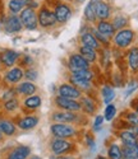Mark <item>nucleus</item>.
<instances>
[{
    "label": "nucleus",
    "mask_w": 138,
    "mask_h": 159,
    "mask_svg": "<svg viewBox=\"0 0 138 159\" xmlns=\"http://www.w3.org/2000/svg\"><path fill=\"white\" fill-rule=\"evenodd\" d=\"M45 3H47L51 7L59 25H64L72 19L74 14L73 4H71L69 2H60V0H49V2Z\"/></svg>",
    "instance_id": "1"
},
{
    "label": "nucleus",
    "mask_w": 138,
    "mask_h": 159,
    "mask_svg": "<svg viewBox=\"0 0 138 159\" xmlns=\"http://www.w3.org/2000/svg\"><path fill=\"white\" fill-rule=\"evenodd\" d=\"M37 20H38V28L45 31L54 30L59 25L51 7L47 3H42L41 7L37 9Z\"/></svg>",
    "instance_id": "2"
},
{
    "label": "nucleus",
    "mask_w": 138,
    "mask_h": 159,
    "mask_svg": "<svg viewBox=\"0 0 138 159\" xmlns=\"http://www.w3.org/2000/svg\"><path fill=\"white\" fill-rule=\"evenodd\" d=\"M86 118L87 116H85L82 112H71V111H63V110H57V108L50 115L51 122H60V124L81 125L86 121Z\"/></svg>",
    "instance_id": "3"
},
{
    "label": "nucleus",
    "mask_w": 138,
    "mask_h": 159,
    "mask_svg": "<svg viewBox=\"0 0 138 159\" xmlns=\"http://www.w3.org/2000/svg\"><path fill=\"white\" fill-rule=\"evenodd\" d=\"M79 127L73 124H60V122H52L50 125V134L52 138H60V139H71L74 140L79 136Z\"/></svg>",
    "instance_id": "4"
},
{
    "label": "nucleus",
    "mask_w": 138,
    "mask_h": 159,
    "mask_svg": "<svg viewBox=\"0 0 138 159\" xmlns=\"http://www.w3.org/2000/svg\"><path fill=\"white\" fill-rule=\"evenodd\" d=\"M49 150L54 155L74 154L77 152V145H76L74 140H71V139L51 138V140L49 143Z\"/></svg>",
    "instance_id": "5"
},
{
    "label": "nucleus",
    "mask_w": 138,
    "mask_h": 159,
    "mask_svg": "<svg viewBox=\"0 0 138 159\" xmlns=\"http://www.w3.org/2000/svg\"><path fill=\"white\" fill-rule=\"evenodd\" d=\"M134 41H136V32L128 27L115 32V34L111 38V46L115 47L116 50H127L133 45Z\"/></svg>",
    "instance_id": "6"
},
{
    "label": "nucleus",
    "mask_w": 138,
    "mask_h": 159,
    "mask_svg": "<svg viewBox=\"0 0 138 159\" xmlns=\"http://www.w3.org/2000/svg\"><path fill=\"white\" fill-rule=\"evenodd\" d=\"M19 18L23 24V30L33 32L38 28V20H37V10L31 8H23L19 13Z\"/></svg>",
    "instance_id": "7"
},
{
    "label": "nucleus",
    "mask_w": 138,
    "mask_h": 159,
    "mask_svg": "<svg viewBox=\"0 0 138 159\" xmlns=\"http://www.w3.org/2000/svg\"><path fill=\"white\" fill-rule=\"evenodd\" d=\"M23 79H24V69L21 65H16L13 68L5 69L3 74V82L7 87H16Z\"/></svg>",
    "instance_id": "8"
},
{
    "label": "nucleus",
    "mask_w": 138,
    "mask_h": 159,
    "mask_svg": "<svg viewBox=\"0 0 138 159\" xmlns=\"http://www.w3.org/2000/svg\"><path fill=\"white\" fill-rule=\"evenodd\" d=\"M3 31L7 34H12V36L19 34L23 31V24L21 22L19 16L5 13V16L3 18Z\"/></svg>",
    "instance_id": "9"
},
{
    "label": "nucleus",
    "mask_w": 138,
    "mask_h": 159,
    "mask_svg": "<svg viewBox=\"0 0 138 159\" xmlns=\"http://www.w3.org/2000/svg\"><path fill=\"white\" fill-rule=\"evenodd\" d=\"M16 125L21 131H31L40 124V117L35 113H24L14 118Z\"/></svg>",
    "instance_id": "10"
},
{
    "label": "nucleus",
    "mask_w": 138,
    "mask_h": 159,
    "mask_svg": "<svg viewBox=\"0 0 138 159\" xmlns=\"http://www.w3.org/2000/svg\"><path fill=\"white\" fill-rule=\"evenodd\" d=\"M22 52L13 50V48H2L0 50V61H2V68L9 69L13 66L18 65L19 59H21Z\"/></svg>",
    "instance_id": "11"
},
{
    "label": "nucleus",
    "mask_w": 138,
    "mask_h": 159,
    "mask_svg": "<svg viewBox=\"0 0 138 159\" xmlns=\"http://www.w3.org/2000/svg\"><path fill=\"white\" fill-rule=\"evenodd\" d=\"M54 106L57 110H63V111H71V112H82L81 108V102L78 99H71L60 96L54 97Z\"/></svg>",
    "instance_id": "12"
},
{
    "label": "nucleus",
    "mask_w": 138,
    "mask_h": 159,
    "mask_svg": "<svg viewBox=\"0 0 138 159\" xmlns=\"http://www.w3.org/2000/svg\"><path fill=\"white\" fill-rule=\"evenodd\" d=\"M67 68H68V71H73V70H81V69H90L92 68V65L87 62L85 57L77 51V52H71L68 55Z\"/></svg>",
    "instance_id": "13"
},
{
    "label": "nucleus",
    "mask_w": 138,
    "mask_h": 159,
    "mask_svg": "<svg viewBox=\"0 0 138 159\" xmlns=\"http://www.w3.org/2000/svg\"><path fill=\"white\" fill-rule=\"evenodd\" d=\"M81 102V108H82V113L87 117L97 115V110H99V104L96 98L92 96V93H87L83 94L79 99Z\"/></svg>",
    "instance_id": "14"
},
{
    "label": "nucleus",
    "mask_w": 138,
    "mask_h": 159,
    "mask_svg": "<svg viewBox=\"0 0 138 159\" xmlns=\"http://www.w3.org/2000/svg\"><path fill=\"white\" fill-rule=\"evenodd\" d=\"M55 96H60V97H65V98H71V99H81V97L83 96V93L73 84H71L69 82H63L58 85L57 89V94Z\"/></svg>",
    "instance_id": "15"
},
{
    "label": "nucleus",
    "mask_w": 138,
    "mask_h": 159,
    "mask_svg": "<svg viewBox=\"0 0 138 159\" xmlns=\"http://www.w3.org/2000/svg\"><path fill=\"white\" fill-rule=\"evenodd\" d=\"M31 155H32V149L30 145L18 144L7 153L5 159H28Z\"/></svg>",
    "instance_id": "16"
},
{
    "label": "nucleus",
    "mask_w": 138,
    "mask_h": 159,
    "mask_svg": "<svg viewBox=\"0 0 138 159\" xmlns=\"http://www.w3.org/2000/svg\"><path fill=\"white\" fill-rule=\"evenodd\" d=\"M21 104H22L21 110L24 111L26 113L35 112L42 106V97H41L40 94H37V93L33 94V96H30V97H24L21 101Z\"/></svg>",
    "instance_id": "17"
},
{
    "label": "nucleus",
    "mask_w": 138,
    "mask_h": 159,
    "mask_svg": "<svg viewBox=\"0 0 138 159\" xmlns=\"http://www.w3.org/2000/svg\"><path fill=\"white\" fill-rule=\"evenodd\" d=\"M16 90H17V94L19 98H24V97H30V96L36 94L38 92V87L36 83L23 79L22 82H19L16 85Z\"/></svg>",
    "instance_id": "18"
},
{
    "label": "nucleus",
    "mask_w": 138,
    "mask_h": 159,
    "mask_svg": "<svg viewBox=\"0 0 138 159\" xmlns=\"http://www.w3.org/2000/svg\"><path fill=\"white\" fill-rule=\"evenodd\" d=\"M68 82L73 84L74 87H77L83 94L87 93H92V90L95 89V84L93 80H87V79H82L78 76H74L72 74H68Z\"/></svg>",
    "instance_id": "19"
},
{
    "label": "nucleus",
    "mask_w": 138,
    "mask_h": 159,
    "mask_svg": "<svg viewBox=\"0 0 138 159\" xmlns=\"http://www.w3.org/2000/svg\"><path fill=\"white\" fill-rule=\"evenodd\" d=\"M95 7V13L96 17H97V20H109L113 17V7L107 0H104V2H99L93 4Z\"/></svg>",
    "instance_id": "20"
},
{
    "label": "nucleus",
    "mask_w": 138,
    "mask_h": 159,
    "mask_svg": "<svg viewBox=\"0 0 138 159\" xmlns=\"http://www.w3.org/2000/svg\"><path fill=\"white\" fill-rule=\"evenodd\" d=\"M0 131L4 134L5 138H13L17 135L18 127L16 125L14 118L10 117H0Z\"/></svg>",
    "instance_id": "21"
},
{
    "label": "nucleus",
    "mask_w": 138,
    "mask_h": 159,
    "mask_svg": "<svg viewBox=\"0 0 138 159\" xmlns=\"http://www.w3.org/2000/svg\"><path fill=\"white\" fill-rule=\"evenodd\" d=\"M116 138L121 145H131V144H136L138 141L134 129H132V127H123V129L118 130Z\"/></svg>",
    "instance_id": "22"
},
{
    "label": "nucleus",
    "mask_w": 138,
    "mask_h": 159,
    "mask_svg": "<svg viewBox=\"0 0 138 159\" xmlns=\"http://www.w3.org/2000/svg\"><path fill=\"white\" fill-rule=\"evenodd\" d=\"M127 66L128 69L133 73H138V46H131L127 51Z\"/></svg>",
    "instance_id": "23"
},
{
    "label": "nucleus",
    "mask_w": 138,
    "mask_h": 159,
    "mask_svg": "<svg viewBox=\"0 0 138 159\" xmlns=\"http://www.w3.org/2000/svg\"><path fill=\"white\" fill-rule=\"evenodd\" d=\"M78 52L85 57V60L87 62H90L92 66L99 61V51L95 50L92 47L88 46H83V45H79L78 46Z\"/></svg>",
    "instance_id": "24"
},
{
    "label": "nucleus",
    "mask_w": 138,
    "mask_h": 159,
    "mask_svg": "<svg viewBox=\"0 0 138 159\" xmlns=\"http://www.w3.org/2000/svg\"><path fill=\"white\" fill-rule=\"evenodd\" d=\"M79 45H83V46H88V47H92L95 50H100L101 48V45L100 42L97 41V38L95 37V34L92 33V31H88L83 34H79Z\"/></svg>",
    "instance_id": "25"
},
{
    "label": "nucleus",
    "mask_w": 138,
    "mask_h": 159,
    "mask_svg": "<svg viewBox=\"0 0 138 159\" xmlns=\"http://www.w3.org/2000/svg\"><path fill=\"white\" fill-rule=\"evenodd\" d=\"M93 27L96 28V31H99L100 33H102V34H105V36H107L110 38H113V36L116 32L110 19L109 20H97Z\"/></svg>",
    "instance_id": "26"
},
{
    "label": "nucleus",
    "mask_w": 138,
    "mask_h": 159,
    "mask_svg": "<svg viewBox=\"0 0 138 159\" xmlns=\"http://www.w3.org/2000/svg\"><path fill=\"white\" fill-rule=\"evenodd\" d=\"M100 94H101V98H102V102H104L105 106L109 104V103H113V101L116 97L115 89L111 84H104L100 88Z\"/></svg>",
    "instance_id": "27"
},
{
    "label": "nucleus",
    "mask_w": 138,
    "mask_h": 159,
    "mask_svg": "<svg viewBox=\"0 0 138 159\" xmlns=\"http://www.w3.org/2000/svg\"><path fill=\"white\" fill-rule=\"evenodd\" d=\"M106 158L107 159H123L121 144H118L115 141L110 143L106 149Z\"/></svg>",
    "instance_id": "28"
},
{
    "label": "nucleus",
    "mask_w": 138,
    "mask_h": 159,
    "mask_svg": "<svg viewBox=\"0 0 138 159\" xmlns=\"http://www.w3.org/2000/svg\"><path fill=\"white\" fill-rule=\"evenodd\" d=\"M21 107H22V104H21L19 97H14L12 99H8V101L3 102V110L7 113H16L21 110Z\"/></svg>",
    "instance_id": "29"
},
{
    "label": "nucleus",
    "mask_w": 138,
    "mask_h": 159,
    "mask_svg": "<svg viewBox=\"0 0 138 159\" xmlns=\"http://www.w3.org/2000/svg\"><path fill=\"white\" fill-rule=\"evenodd\" d=\"M83 20L85 23H88L91 25H95L96 22H97V17H96V13H95V7L92 3H87L85 9H83Z\"/></svg>",
    "instance_id": "30"
},
{
    "label": "nucleus",
    "mask_w": 138,
    "mask_h": 159,
    "mask_svg": "<svg viewBox=\"0 0 138 159\" xmlns=\"http://www.w3.org/2000/svg\"><path fill=\"white\" fill-rule=\"evenodd\" d=\"M23 8H24L23 0H8L5 5V10L8 14H14V16H19V13L23 10Z\"/></svg>",
    "instance_id": "31"
},
{
    "label": "nucleus",
    "mask_w": 138,
    "mask_h": 159,
    "mask_svg": "<svg viewBox=\"0 0 138 159\" xmlns=\"http://www.w3.org/2000/svg\"><path fill=\"white\" fill-rule=\"evenodd\" d=\"M111 23L114 25L115 31L119 30H124V28H128L129 27V18L124 14H115L114 17H111Z\"/></svg>",
    "instance_id": "32"
},
{
    "label": "nucleus",
    "mask_w": 138,
    "mask_h": 159,
    "mask_svg": "<svg viewBox=\"0 0 138 159\" xmlns=\"http://www.w3.org/2000/svg\"><path fill=\"white\" fill-rule=\"evenodd\" d=\"M123 122L127 124V127H132V129L138 126V112L132 108L129 111H126L123 115Z\"/></svg>",
    "instance_id": "33"
},
{
    "label": "nucleus",
    "mask_w": 138,
    "mask_h": 159,
    "mask_svg": "<svg viewBox=\"0 0 138 159\" xmlns=\"http://www.w3.org/2000/svg\"><path fill=\"white\" fill-rule=\"evenodd\" d=\"M123 159H138V147L137 143L131 145H121Z\"/></svg>",
    "instance_id": "34"
},
{
    "label": "nucleus",
    "mask_w": 138,
    "mask_h": 159,
    "mask_svg": "<svg viewBox=\"0 0 138 159\" xmlns=\"http://www.w3.org/2000/svg\"><path fill=\"white\" fill-rule=\"evenodd\" d=\"M111 60V50L110 47H101L99 50V61L102 68H106L107 64Z\"/></svg>",
    "instance_id": "35"
},
{
    "label": "nucleus",
    "mask_w": 138,
    "mask_h": 159,
    "mask_svg": "<svg viewBox=\"0 0 138 159\" xmlns=\"http://www.w3.org/2000/svg\"><path fill=\"white\" fill-rule=\"evenodd\" d=\"M69 74H72L74 76H78V78H82V79H87V80H93L95 76H96V73L93 71L92 68H90V69H81V70H73V71H69Z\"/></svg>",
    "instance_id": "36"
},
{
    "label": "nucleus",
    "mask_w": 138,
    "mask_h": 159,
    "mask_svg": "<svg viewBox=\"0 0 138 159\" xmlns=\"http://www.w3.org/2000/svg\"><path fill=\"white\" fill-rule=\"evenodd\" d=\"M116 113H118V108H116V106L114 103H109L106 104V107L104 110V118H105V121L110 122V121H113L114 118L116 117Z\"/></svg>",
    "instance_id": "37"
},
{
    "label": "nucleus",
    "mask_w": 138,
    "mask_h": 159,
    "mask_svg": "<svg viewBox=\"0 0 138 159\" xmlns=\"http://www.w3.org/2000/svg\"><path fill=\"white\" fill-rule=\"evenodd\" d=\"M91 31H92V33L95 34V37L97 38V41L100 42L101 47H111V38L107 37V36H105V34H102V33H100L99 31H96V28L93 27V25H92Z\"/></svg>",
    "instance_id": "38"
},
{
    "label": "nucleus",
    "mask_w": 138,
    "mask_h": 159,
    "mask_svg": "<svg viewBox=\"0 0 138 159\" xmlns=\"http://www.w3.org/2000/svg\"><path fill=\"white\" fill-rule=\"evenodd\" d=\"M24 79L30 82H37L38 79V70L35 68V66H30V68L24 69Z\"/></svg>",
    "instance_id": "39"
},
{
    "label": "nucleus",
    "mask_w": 138,
    "mask_h": 159,
    "mask_svg": "<svg viewBox=\"0 0 138 159\" xmlns=\"http://www.w3.org/2000/svg\"><path fill=\"white\" fill-rule=\"evenodd\" d=\"M104 124H105V118H104V116H102V115H99V113H97V115H95V116H93V122H92V131H93V132H99V131H101Z\"/></svg>",
    "instance_id": "40"
},
{
    "label": "nucleus",
    "mask_w": 138,
    "mask_h": 159,
    "mask_svg": "<svg viewBox=\"0 0 138 159\" xmlns=\"http://www.w3.org/2000/svg\"><path fill=\"white\" fill-rule=\"evenodd\" d=\"M33 64H35V60H33V57L30 54H22L21 55V59H19L18 65H21L23 69L30 68V66H33Z\"/></svg>",
    "instance_id": "41"
},
{
    "label": "nucleus",
    "mask_w": 138,
    "mask_h": 159,
    "mask_svg": "<svg viewBox=\"0 0 138 159\" xmlns=\"http://www.w3.org/2000/svg\"><path fill=\"white\" fill-rule=\"evenodd\" d=\"M137 89H138V80H131V82H128L127 88H126V90H124V98L131 97Z\"/></svg>",
    "instance_id": "42"
},
{
    "label": "nucleus",
    "mask_w": 138,
    "mask_h": 159,
    "mask_svg": "<svg viewBox=\"0 0 138 159\" xmlns=\"http://www.w3.org/2000/svg\"><path fill=\"white\" fill-rule=\"evenodd\" d=\"M14 97H18L17 94V90H16V87H7V89L3 92L2 94V101H8V99H12Z\"/></svg>",
    "instance_id": "43"
},
{
    "label": "nucleus",
    "mask_w": 138,
    "mask_h": 159,
    "mask_svg": "<svg viewBox=\"0 0 138 159\" xmlns=\"http://www.w3.org/2000/svg\"><path fill=\"white\" fill-rule=\"evenodd\" d=\"M85 141H86V145L88 147V149L91 150H95L96 148V140H95V136H93V131H87L85 134Z\"/></svg>",
    "instance_id": "44"
},
{
    "label": "nucleus",
    "mask_w": 138,
    "mask_h": 159,
    "mask_svg": "<svg viewBox=\"0 0 138 159\" xmlns=\"http://www.w3.org/2000/svg\"><path fill=\"white\" fill-rule=\"evenodd\" d=\"M111 82H113V85H114V87H116V88H121V87L124 85V79H123L121 73H114Z\"/></svg>",
    "instance_id": "45"
},
{
    "label": "nucleus",
    "mask_w": 138,
    "mask_h": 159,
    "mask_svg": "<svg viewBox=\"0 0 138 159\" xmlns=\"http://www.w3.org/2000/svg\"><path fill=\"white\" fill-rule=\"evenodd\" d=\"M23 3H24V8H31L35 10H37L41 7V3L37 2V0H23Z\"/></svg>",
    "instance_id": "46"
},
{
    "label": "nucleus",
    "mask_w": 138,
    "mask_h": 159,
    "mask_svg": "<svg viewBox=\"0 0 138 159\" xmlns=\"http://www.w3.org/2000/svg\"><path fill=\"white\" fill-rule=\"evenodd\" d=\"M91 28H92L91 24L83 22V23H82V25H81L79 31H78V36H79V34H83V33H86V32H88V31H91Z\"/></svg>",
    "instance_id": "47"
},
{
    "label": "nucleus",
    "mask_w": 138,
    "mask_h": 159,
    "mask_svg": "<svg viewBox=\"0 0 138 159\" xmlns=\"http://www.w3.org/2000/svg\"><path fill=\"white\" fill-rule=\"evenodd\" d=\"M49 159H77L74 154H67V155H54L51 154Z\"/></svg>",
    "instance_id": "48"
},
{
    "label": "nucleus",
    "mask_w": 138,
    "mask_h": 159,
    "mask_svg": "<svg viewBox=\"0 0 138 159\" xmlns=\"http://www.w3.org/2000/svg\"><path fill=\"white\" fill-rule=\"evenodd\" d=\"M5 13H7V11H4V9L0 7V31L3 30V18H4V16H5Z\"/></svg>",
    "instance_id": "49"
},
{
    "label": "nucleus",
    "mask_w": 138,
    "mask_h": 159,
    "mask_svg": "<svg viewBox=\"0 0 138 159\" xmlns=\"http://www.w3.org/2000/svg\"><path fill=\"white\" fill-rule=\"evenodd\" d=\"M86 2H87V0H69V3L73 4L74 7L76 5H82V4H85Z\"/></svg>",
    "instance_id": "50"
},
{
    "label": "nucleus",
    "mask_w": 138,
    "mask_h": 159,
    "mask_svg": "<svg viewBox=\"0 0 138 159\" xmlns=\"http://www.w3.org/2000/svg\"><path fill=\"white\" fill-rule=\"evenodd\" d=\"M131 108L138 112V98H136L134 101H132V104H131Z\"/></svg>",
    "instance_id": "51"
},
{
    "label": "nucleus",
    "mask_w": 138,
    "mask_h": 159,
    "mask_svg": "<svg viewBox=\"0 0 138 159\" xmlns=\"http://www.w3.org/2000/svg\"><path fill=\"white\" fill-rule=\"evenodd\" d=\"M4 140H5V136H4L3 132L0 131V144H3V143H4Z\"/></svg>",
    "instance_id": "52"
},
{
    "label": "nucleus",
    "mask_w": 138,
    "mask_h": 159,
    "mask_svg": "<svg viewBox=\"0 0 138 159\" xmlns=\"http://www.w3.org/2000/svg\"><path fill=\"white\" fill-rule=\"evenodd\" d=\"M28 159H42V158H41L40 155H31Z\"/></svg>",
    "instance_id": "53"
},
{
    "label": "nucleus",
    "mask_w": 138,
    "mask_h": 159,
    "mask_svg": "<svg viewBox=\"0 0 138 159\" xmlns=\"http://www.w3.org/2000/svg\"><path fill=\"white\" fill-rule=\"evenodd\" d=\"M95 159H107V158H106L105 155H101V154H99V155H97V157H96Z\"/></svg>",
    "instance_id": "54"
},
{
    "label": "nucleus",
    "mask_w": 138,
    "mask_h": 159,
    "mask_svg": "<svg viewBox=\"0 0 138 159\" xmlns=\"http://www.w3.org/2000/svg\"><path fill=\"white\" fill-rule=\"evenodd\" d=\"M90 3H92V4H96V3H99V2H104V0H88Z\"/></svg>",
    "instance_id": "55"
},
{
    "label": "nucleus",
    "mask_w": 138,
    "mask_h": 159,
    "mask_svg": "<svg viewBox=\"0 0 138 159\" xmlns=\"http://www.w3.org/2000/svg\"><path fill=\"white\" fill-rule=\"evenodd\" d=\"M134 132H136V135H137V138H138V126L134 127Z\"/></svg>",
    "instance_id": "56"
},
{
    "label": "nucleus",
    "mask_w": 138,
    "mask_h": 159,
    "mask_svg": "<svg viewBox=\"0 0 138 159\" xmlns=\"http://www.w3.org/2000/svg\"><path fill=\"white\" fill-rule=\"evenodd\" d=\"M2 69H3V68H2V61H0V71H2Z\"/></svg>",
    "instance_id": "57"
},
{
    "label": "nucleus",
    "mask_w": 138,
    "mask_h": 159,
    "mask_svg": "<svg viewBox=\"0 0 138 159\" xmlns=\"http://www.w3.org/2000/svg\"><path fill=\"white\" fill-rule=\"evenodd\" d=\"M60 2H69V0H60Z\"/></svg>",
    "instance_id": "58"
},
{
    "label": "nucleus",
    "mask_w": 138,
    "mask_h": 159,
    "mask_svg": "<svg viewBox=\"0 0 138 159\" xmlns=\"http://www.w3.org/2000/svg\"><path fill=\"white\" fill-rule=\"evenodd\" d=\"M137 147H138V141H137Z\"/></svg>",
    "instance_id": "59"
}]
</instances>
